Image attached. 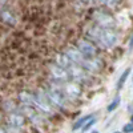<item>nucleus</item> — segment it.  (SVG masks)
<instances>
[{
	"mask_svg": "<svg viewBox=\"0 0 133 133\" xmlns=\"http://www.w3.org/2000/svg\"><path fill=\"white\" fill-rule=\"evenodd\" d=\"M83 68L92 76H97L100 75L104 68H105V61L103 57H100V55L96 57H91V59H85L84 63L81 64Z\"/></svg>",
	"mask_w": 133,
	"mask_h": 133,
	"instance_id": "obj_8",
	"label": "nucleus"
},
{
	"mask_svg": "<svg viewBox=\"0 0 133 133\" xmlns=\"http://www.w3.org/2000/svg\"><path fill=\"white\" fill-rule=\"evenodd\" d=\"M4 124V113L0 110V125H3Z\"/></svg>",
	"mask_w": 133,
	"mask_h": 133,
	"instance_id": "obj_25",
	"label": "nucleus"
},
{
	"mask_svg": "<svg viewBox=\"0 0 133 133\" xmlns=\"http://www.w3.org/2000/svg\"><path fill=\"white\" fill-rule=\"evenodd\" d=\"M17 103L23 107H33L35 103V93L28 89H23L17 93Z\"/></svg>",
	"mask_w": 133,
	"mask_h": 133,
	"instance_id": "obj_13",
	"label": "nucleus"
},
{
	"mask_svg": "<svg viewBox=\"0 0 133 133\" xmlns=\"http://www.w3.org/2000/svg\"><path fill=\"white\" fill-rule=\"evenodd\" d=\"M96 121H97V118H96V116H93L91 120H88L87 123H85V125L81 128V130H83V132H88V130H89V129H91V128L96 124Z\"/></svg>",
	"mask_w": 133,
	"mask_h": 133,
	"instance_id": "obj_21",
	"label": "nucleus"
},
{
	"mask_svg": "<svg viewBox=\"0 0 133 133\" xmlns=\"http://www.w3.org/2000/svg\"><path fill=\"white\" fill-rule=\"evenodd\" d=\"M79 3H80L83 7H89V5H93L92 0H79Z\"/></svg>",
	"mask_w": 133,
	"mask_h": 133,
	"instance_id": "obj_23",
	"label": "nucleus"
},
{
	"mask_svg": "<svg viewBox=\"0 0 133 133\" xmlns=\"http://www.w3.org/2000/svg\"><path fill=\"white\" fill-rule=\"evenodd\" d=\"M53 63H56L57 65L63 66V68H65V69L72 64L71 60L68 59V56H66L64 52H59V53H56V56H55V59H53Z\"/></svg>",
	"mask_w": 133,
	"mask_h": 133,
	"instance_id": "obj_15",
	"label": "nucleus"
},
{
	"mask_svg": "<svg viewBox=\"0 0 133 133\" xmlns=\"http://www.w3.org/2000/svg\"><path fill=\"white\" fill-rule=\"evenodd\" d=\"M19 107H20V104L17 101H15V100H12V98H5V100H3V101L0 103V110H2L4 115L17 112Z\"/></svg>",
	"mask_w": 133,
	"mask_h": 133,
	"instance_id": "obj_14",
	"label": "nucleus"
},
{
	"mask_svg": "<svg viewBox=\"0 0 133 133\" xmlns=\"http://www.w3.org/2000/svg\"><path fill=\"white\" fill-rule=\"evenodd\" d=\"M113 133H123V132H113Z\"/></svg>",
	"mask_w": 133,
	"mask_h": 133,
	"instance_id": "obj_31",
	"label": "nucleus"
},
{
	"mask_svg": "<svg viewBox=\"0 0 133 133\" xmlns=\"http://www.w3.org/2000/svg\"><path fill=\"white\" fill-rule=\"evenodd\" d=\"M3 125H4V128H5V132H7V133H25L24 128H17V127H14V125L7 124V123H4Z\"/></svg>",
	"mask_w": 133,
	"mask_h": 133,
	"instance_id": "obj_20",
	"label": "nucleus"
},
{
	"mask_svg": "<svg viewBox=\"0 0 133 133\" xmlns=\"http://www.w3.org/2000/svg\"><path fill=\"white\" fill-rule=\"evenodd\" d=\"M33 93H35V103H33V108H36L43 116H45L49 120H52V118H55L57 116L59 112L48 101V98L45 96V92H44V88H39V89H36Z\"/></svg>",
	"mask_w": 133,
	"mask_h": 133,
	"instance_id": "obj_3",
	"label": "nucleus"
},
{
	"mask_svg": "<svg viewBox=\"0 0 133 133\" xmlns=\"http://www.w3.org/2000/svg\"><path fill=\"white\" fill-rule=\"evenodd\" d=\"M66 72H68V80L80 84L81 87L91 84V81L95 77V76L88 73L81 65H76V64H71L68 68H66Z\"/></svg>",
	"mask_w": 133,
	"mask_h": 133,
	"instance_id": "obj_5",
	"label": "nucleus"
},
{
	"mask_svg": "<svg viewBox=\"0 0 133 133\" xmlns=\"http://www.w3.org/2000/svg\"><path fill=\"white\" fill-rule=\"evenodd\" d=\"M44 92L48 98V101L51 103V105L57 110L59 113H68L71 108H72V103L68 98L64 96V93L59 89H53V88H48L44 85Z\"/></svg>",
	"mask_w": 133,
	"mask_h": 133,
	"instance_id": "obj_2",
	"label": "nucleus"
},
{
	"mask_svg": "<svg viewBox=\"0 0 133 133\" xmlns=\"http://www.w3.org/2000/svg\"><path fill=\"white\" fill-rule=\"evenodd\" d=\"M130 72H132V69H130V68H127L123 73L120 75L118 80H117V84H116V89H117V91H120L121 88L125 85V83H127V80H128V77H129Z\"/></svg>",
	"mask_w": 133,
	"mask_h": 133,
	"instance_id": "obj_17",
	"label": "nucleus"
},
{
	"mask_svg": "<svg viewBox=\"0 0 133 133\" xmlns=\"http://www.w3.org/2000/svg\"><path fill=\"white\" fill-rule=\"evenodd\" d=\"M0 21L8 27H15L17 24V17L9 8L0 7Z\"/></svg>",
	"mask_w": 133,
	"mask_h": 133,
	"instance_id": "obj_12",
	"label": "nucleus"
},
{
	"mask_svg": "<svg viewBox=\"0 0 133 133\" xmlns=\"http://www.w3.org/2000/svg\"><path fill=\"white\" fill-rule=\"evenodd\" d=\"M129 49H130V51L133 49V33H132V36H130V39H129Z\"/></svg>",
	"mask_w": 133,
	"mask_h": 133,
	"instance_id": "obj_26",
	"label": "nucleus"
},
{
	"mask_svg": "<svg viewBox=\"0 0 133 133\" xmlns=\"http://www.w3.org/2000/svg\"><path fill=\"white\" fill-rule=\"evenodd\" d=\"M121 4V0H105V3H104V7L105 9L108 11H113V9H117Z\"/></svg>",
	"mask_w": 133,
	"mask_h": 133,
	"instance_id": "obj_19",
	"label": "nucleus"
},
{
	"mask_svg": "<svg viewBox=\"0 0 133 133\" xmlns=\"http://www.w3.org/2000/svg\"><path fill=\"white\" fill-rule=\"evenodd\" d=\"M84 37L93 41L100 51H110L117 47L120 33L116 28H100L92 23L85 28Z\"/></svg>",
	"mask_w": 133,
	"mask_h": 133,
	"instance_id": "obj_1",
	"label": "nucleus"
},
{
	"mask_svg": "<svg viewBox=\"0 0 133 133\" xmlns=\"http://www.w3.org/2000/svg\"><path fill=\"white\" fill-rule=\"evenodd\" d=\"M123 133H133V123L132 121H129L128 124H125L123 127V130H121Z\"/></svg>",
	"mask_w": 133,
	"mask_h": 133,
	"instance_id": "obj_22",
	"label": "nucleus"
},
{
	"mask_svg": "<svg viewBox=\"0 0 133 133\" xmlns=\"http://www.w3.org/2000/svg\"><path fill=\"white\" fill-rule=\"evenodd\" d=\"M66 56H68V59L71 60L72 64H76V65H81L85 60V57L81 55V52L77 49L75 47V44L73 45H68V47H65V49L63 51Z\"/></svg>",
	"mask_w": 133,
	"mask_h": 133,
	"instance_id": "obj_11",
	"label": "nucleus"
},
{
	"mask_svg": "<svg viewBox=\"0 0 133 133\" xmlns=\"http://www.w3.org/2000/svg\"><path fill=\"white\" fill-rule=\"evenodd\" d=\"M120 104H121V97L117 95V96L112 100V101L109 103V105L107 107V110H108L109 113H112V112H115V110L120 107Z\"/></svg>",
	"mask_w": 133,
	"mask_h": 133,
	"instance_id": "obj_18",
	"label": "nucleus"
},
{
	"mask_svg": "<svg viewBox=\"0 0 133 133\" xmlns=\"http://www.w3.org/2000/svg\"><path fill=\"white\" fill-rule=\"evenodd\" d=\"M4 123L7 124H11L14 127H17V128H24L27 127V118L24 117L23 113H20L19 110L17 112H12V113H8V115H4Z\"/></svg>",
	"mask_w": 133,
	"mask_h": 133,
	"instance_id": "obj_10",
	"label": "nucleus"
},
{
	"mask_svg": "<svg viewBox=\"0 0 133 133\" xmlns=\"http://www.w3.org/2000/svg\"><path fill=\"white\" fill-rule=\"evenodd\" d=\"M0 133H7V132H5V128H4V125H0Z\"/></svg>",
	"mask_w": 133,
	"mask_h": 133,
	"instance_id": "obj_28",
	"label": "nucleus"
},
{
	"mask_svg": "<svg viewBox=\"0 0 133 133\" xmlns=\"http://www.w3.org/2000/svg\"><path fill=\"white\" fill-rule=\"evenodd\" d=\"M130 121H132V123H133V112L130 113Z\"/></svg>",
	"mask_w": 133,
	"mask_h": 133,
	"instance_id": "obj_29",
	"label": "nucleus"
},
{
	"mask_svg": "<svg viewBox=\"0 0 133 133\" xmlns=\"http://www.w3.org/2000/svg\"><path fill=\"white\" fill-rule=\"evenodd\" d=\"M92 3L93 5L97 8V7H104V3H105V0H92Z\"/></svg>",
	"mask_w": 133,
	"mask_h": 133,
	"instance_id": "obj_24",
	"label": "nucleus"
},
{
	"mask_svg": "<svg viewBox=\"0 0 133 133\" xmlns=\"http://www.w3.org/2000/svg\"><path fill=\"white\" fill-rule=\"evenodd\" d=\"M92 23L100 28H116V19L108 9L97 7L91 14Z\"/></svg>",
	"mask_w": 133,
	"mask_h": 133,
	"instance_id": "obj_4",
	"label": "nucleus"
},
{
	"mask_svg": "<svg viewBox=\"0 0 133 133\" xmlns=\"http://www.w3.org/2000/svg\"><path fill=\"white\" fill-rule=\"evenodd\" d=\"M95 115L93 113H89V115H85V116H81L79 120H76L75 123H73V125H72V130H81V128L85 125V123L88 120H91L92 117H93Z\"/></svg>",
	"mask_w": 133,
	"mask_h": 133,
	"instance_id": "obj_16",
	"label": "nucleus"
},
{
	"mask_svg": "<svg viewBox=\"0 0 133 133\" xmlns=\"http://www.w3.org/2000/svg\"><path fill=\"white\" fill-rule=\"evenodd\" d=\"M60 91L64 93V96L68 98L72 104L77 103L83 96V87L80 84L75 83V81H71V80L61 81Z\"/></svg>",
	"mask_w": 133,
	"mask_h": 133,
	"instance_id": "obj_6",
	"label": "nucleus"
},
{
	"mask_svg": "<svg viewBox=\"0 0 133 133\" xmlns=\"http://www.w3.org/2000/svg\"><path fill=\"white\" fill-rule=\"evenodd\" d=\"M7 4V0H0V7H5Z\"/></svg>",
	"mask_w": 133,
	"mask_h": 133,
	"instance_id": "obj_27",
	"label": "nucleus"
},
{
	"mask_svg": "<svg viewBox=\"0 0 133 133\" xmlns=\"http://www.w3.org/2000/svg\"><path fill=\"white\" fill-rule=\"evenodd\" d=\"M91 133H98V132H97V130H93V132H91Z\"/></svg>",
	"mask_w": 133,
	"mask_h": 133,
	"instance_id": "obj_30",
	"label": "nucleus"
},
{
	"mask_svg": "<svg viewBox=\"0 0 133 133\" xmlns=\"http://www.w3.org/2000/svg\"><path fill=\"white\" fill-rule=\"evenodd\" d=\"M75 47L81 52V55L85 57V59H91V57H96L100 55V49L98 47L93 41H91L87 37H80L77 39V41L75 43Z\"/></svg>",
	"mask_w": 133,
	"mask_h": 133,
	"instance_id": "obj_7",
	"label": "nucleus"
},
{
	"mask_svg": "<svg viewBox=\"0 0 133 133\" xmlns=\"http://www.w3.org/2000/svg\"><path fill=\"white\" fill-rule=\"evenodd\" d=\"M48 73H49V79H52V80H56V81L68 80V72H66V69L57 65L53 61L48 64Z\"/></svg>",
	"mask_w": 133,
	"mask_h": 133,
	"instance_id": "obj_9",
	"label": "nucleus"
},
{
	"mask_svg": "<svg viewBox=\"0 0 133 133\" xmlns=\"http://www.w3.org/2000/svg\"><path fill=\"white\" fill-rule=\"evenodd\" d=\"M132 80H133V75H132Z\"/></svg>",
	"mask_w": 133,
	"mask_h": 133,
	"instance_id": "obj_32",
	"label": "nucleus"
}]
</instances>
